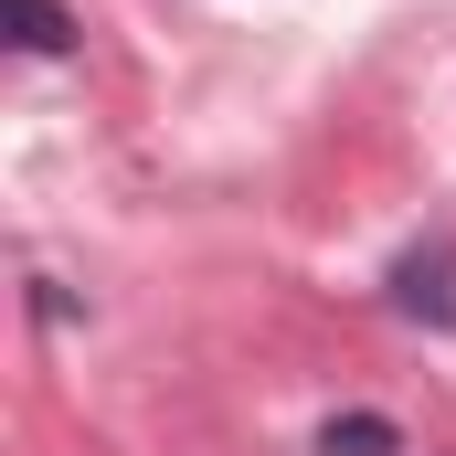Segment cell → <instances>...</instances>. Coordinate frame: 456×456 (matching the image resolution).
I'll return each instance as SVG.
<instances>
[{
  "label": "cell",
  "mask_w": 456,
  "mask_h": 456,
  "mask_svg": "<svg viewBox=\"0 0 456 456\" xmlns=\"http://www.w3.org/2000/svg\"><path fill=\"white\" fill-rule=\"evenodd\" d=\"M393 308H403V319H436V330L456 319V265H446V244L393 265Z\"/></svg>",
  "instance_id": "6da1fadb"
},
{
  "label": "cell",
  "mask_w": 456,
  "mask_h": 456,
  "mask_svg": "<svg viewBox=\"0 0 456 456\" xmlns=\"http://www.w3.org/2000/svg\"><path fill=\"white\" fill-rule=\"evenodd\" d=\"M319 456H403V425L393 414H330L319 425Z\"/></svg>",
  "instance_id": "7a4b0ae2"
},
{
  "label": "cell",
  "mask_w": 456,
  "mask_h": 456,
  "mask_svg": "<svg viewBox=\"0 0 456 456\" xmlns=\"http://www.w3.org/2000/svg\"><path fill=\"white\" fill-rule=\"evenodd\" d=\"M11 43H21V53H64V43H75V11H64V0H11Z\"/></svg>",
  "instance_id": "3957f363"
}]
</instances>
